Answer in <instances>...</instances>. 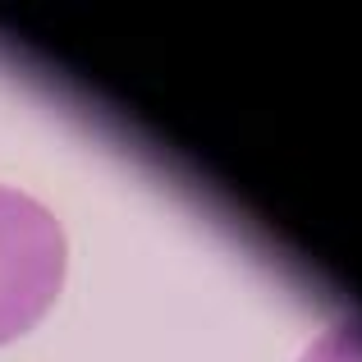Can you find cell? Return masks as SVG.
<instances>
[{
	"label": "cell",
	"mask_w": 362,
	"mask_h": 362,
	"mask_svg": "<svg viewBox=\"0 0 362 362\" xmlns=\"http://www.w3.org/2000/svg\"><path fill=\"white\" fill-rule=\"evenodd\" d=\"M69 271V239L51 206L0 184V349L23 339L55 308Z\"/></svg>",
	"instance_id": "cell-1"
},
{
	"label": "cell",
	"mask_w": 362,
	"mask_h": 362,
	"mask_svg": "<svg viewBox=\"0 0 362 362\" xmlns=\"http://www.w3.org/2000/svg\"><path fill=\"white\" fill-rule=\"evenodd\" d=\"M298 362H362V321H330L312 335Z\"/></svg>",
	"instance_id": "cell-2"
}]
</instances>
